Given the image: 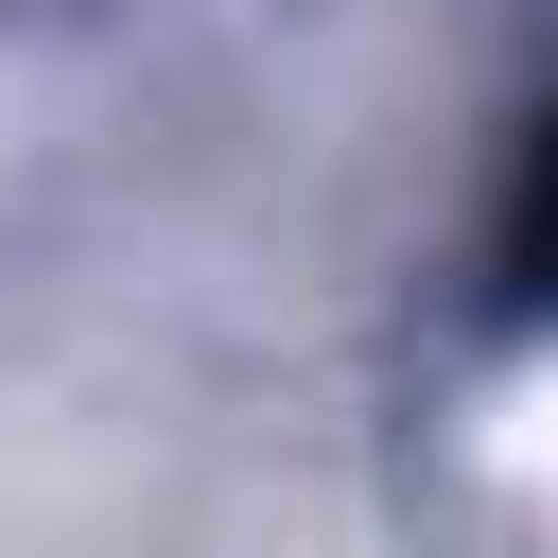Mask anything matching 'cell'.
Returning a JSON list of instances; mask_svg holds the SVG:
<instances>
[{"label": "cell", "instance_id": "obj_1", "mask_svg": "<svg viewBox=\"0 0 558 558\" xmlns=\"http://www.w3.org/2000/svg\"><path fill=\"white\" fill-rule=\"evenodd\" d=\"M488 262H506V296H558V105L523 122V174H506V244Z\"/></svg>", "mask_w": 558, "mask_h": 558}]
</instances>
